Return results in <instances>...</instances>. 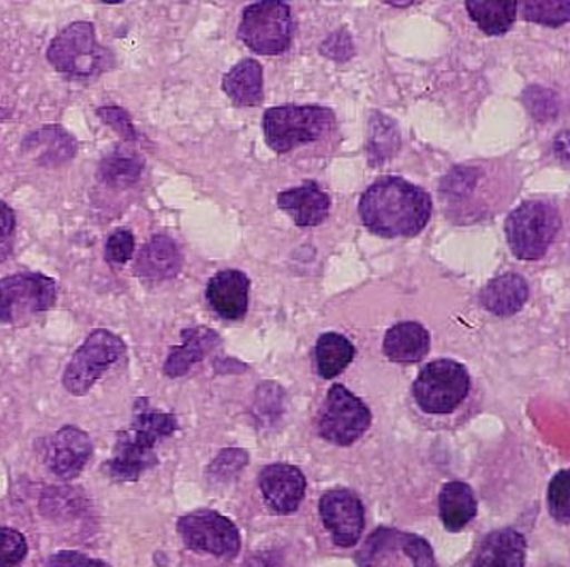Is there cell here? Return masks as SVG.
<instances>
[{
    "label": "cell",
    "instance_id": "1",
    "mask_svg": "<svg viewBox=\"0 0 570 567\" xmlns=\"http://www.w3.org/2000/svg\"><path fill=\"white\" fill-rule=\"evenodd\" d=\"M363 225L382 238H410L429 225L432 199L423 188L387 177L365 190L358 206Z\"/></svg>",
    "mask_w": 570,
    "mask_h": 567
},
{
    "label": "cell",
    "instance_id": "2",
    "mask_svg": "<svg viewBox=\"0 0 570 567\" xmlns=\"http://www.w3.org/2000/svg\"><path fill=\"white\" fill-rule=\"evenodd\" d=\"M177 429L174 414L156 412L139 400L129 431L117 435L114 457L104 465L105 474L117 483L141 479L142 474L158 465L156 442L174 435Z\"/></svg>",
    "mask_w": 570,
    "mask_h": 567
},
{
    "label": "cell",
    "instance_id": "3",
    "mask_svg": "<svg viewBox=\"0 0 570 567\" xmlns=\"http://www.w3.org/2000/svg\"><path fill=\"white\" fill-rule=\"evenodd\" d=\"M47 60L60 74L98 78L114 67V53L98 43L94 22L76 21L63 28L47 50Z\"/></svg>",
    "mask_w": 570,
    "mask_h": 567
},
{
    "label": "cell",
    "instance_id": "4",
    "mask_svg": "<svg viewBox=\"0 0 570 567\" xmlns=\"http://www.w3.org/2000/svg\"><path fill=\"white\" fill-rule=\"evenodd\" d=\"M333 126L334 113L331 108L318 105H283L269 108L263 118L267 146L279 155L292 151L296 146L323 139Z\"/></svg>",
    "mask_w": 570,
    "mask_h": 567
},
{
    "label": "cell",
    "instance_id": "5",
    "mask_svg": "<svg viewBox=\"0 0 570 567\" xmlns=\"http://www.w3.org/2000/svg\"><path fill=\"white\" fill-rule=\"evenodd\" d=\"M562 226L559 209L547 200H528L505 221L509 247L519 260H538Z\"/></svg>",
    "mask_w": 570,
    "mask_h": 567
},
{
    "label": "cell",
    "instance_id": "6",
    "mask_svg": "<svg viewBox=\"0 0 570 567\" xmlns=\"http://www.w3.org/2000/svg\"><path fill=\"white\" fill-rule=\"evenodd\" d=\"M127 346L110 330L98 328L76 350L63 371V388L76 397L88 394L101 376L126 356Z\"/></svg>",
    "mask_w": 570,
    "mask_h": 567
},
{
    "label": "cell",
    "instance_id": "7",
    "mask_svg": "<svg viewBox=\"0 0 570 567\" xmlns=\"http://www.w3.org/2000/svg\"><path fill=\"white\" fill-rule=\"evenodd\" d=\"M292 9L282 0L256 2L242 14L238 38L261 56L286 52L292 44Z\"/></svg>",
    "mask_w": 570,
    "mask_h": 567
},
{
    "label": "cell",
    "instance_id": "8",
    "mask_svg": "<svg viewBox=\"0 0 570 567\" xmlns=\"http://www.w3.org/2000/svg\"><path fill=\"white\" fill-rule=\"evenodd\" d=\"M470 394L466 368L452 359L430 362L420 371L413 397L420 409L433 416L454 412Z\"/></svg>",
    "mask_w": 570,
    "mask_h": 567
},
{
    "label": "cell",
    "instance_id": "9",
    "mask_svg": "<svg viewBox=\"0 0 570 567\" xmlns=\"http://www.w3.org/2000/svg\"><path fill=\"white\" fill-rule=\"evenodd\" d=\"M57 301V284L40 272L16 273L0 280V324L16 325L49 311Z\"/></svg>",
    "mask_w": 570,
    "mask_h": 567
},
{
    "label": "cell",
    "instance_id": "10",
    "mask_svg": "<svg viewBox=\"0 0 570 567\" xmlns=\"http://www.w3.org/2000/svg\"><path fill=\"white\" fill-rule=\"evenodd\" d=\"M368 407L343 385H334L318 414V432L326 441L350 446L358 441L371 428Z\"/></svg>",
    "mask_w": 570,
    "mask_h": 567
},
{
    "label": "cell",
    "instance_id": "11",
    "mask_svg": "<svg viewBox=\"0 0 570 567\" xmlns=\"http://www.w3.org/2000/svg\"><path fill=\"white\" fill-rule=\"evenodd\" d=\"M178 535L189 549L216 557H234L240 550V534L232 519L216 511H197L181 516Z\"/></svg>",
    "mask_w": 570,
    "mask_h": 567
},
{
    "label": "cell",
    "instance_id": "12",
    "mask_svg": "<svg viewBox=\"0 0 570 567\" xmlns=\"http://www.w3.org/2000/svg\"><path fill=\"white\" fill-rule=\"evenodd\" d=\"M41 458L53 476L60 480H72L85 470L94 455V442L81 429L63 426L50 438L43 439Z\"/></svg>",
    "mask_w": 570,
    "mask_h": 567
},
{
    "label": "cell",
    "instance_id": "13",
    "mask_svg": "<svg viewBox=\"0 0 570 567\" xmlns=\"http://www.w3.org/2000/svg\"><path fill=\"white\" fill-rule=\"evenodd\" d=\"M321 518L340 547L355 546L365 527V509L358 496L346 489H334L321 499Z\"/></svg>",
    "mask_w": 570,
    "mask_h": 567
},
{
    "label": "cell",
    "instance_id": "14",
    "mask_svg": "<svg viewBox=\"0 0 570 567\" xmlns=\"http://www.w3.org/2000/svg\"><path fill=\"white\" fill-rule=\"evenodd\" d=\"M259 486L267 506L278 515H289L301 508L304 501V474L293 465L276 464L264 468L259 476Z\"/></svg>",
    "mask_w": 570,
    "mask_h": 567
},
{
    "label": "cell",
    "instance_id": "15",
    "mask_svg": "<svg viewBox=\"0 0 570 567\" xmlns=\"http://www.w3.org/2000/svg\"><path fill=\"white\" fill-rule=\"evenodd\" d=\"M250 280L240 270H222L212 277L206 288V299L213 310L225 320H240L248 310Z\"/></svg>",
    "mask_w": 570,
    "mask_h": 567
},
{
    "label": "cell",
    "instance_id": "16",
    "mask_svg": "<svg viewBox=\"0 0 570 567\" xmlns=\"http://www.w3.org/2000/svg\"><path fill=\"white\" fill-rule=\"evenodd\" d=\"M22 152L31 156L40 167H62L78 152L75 137L60 126H47L24 137Z\"/></svg>",
    "mask_w": 570,
    "mask_h": 567
},
{
    "label": "cell",
    "instance_id": "17",
    "mask_svg": "<svg viewBox=\"0 0 570 567\" xmlns=\"http://www.w3.org/2000/svg\"><path fill=\"white\" fill-rule=\"evenodd\" d=\"M279 209L286 210L301 228L321 225L330 216L331 199L314 181L289 188L278 196Z\"/></svg>",
    "mask_w": 570,
    "mask_h": 567
},
{
    "label": "cell",
    "instance_id": "18",
    "mask_svg": "<svg viewBox=\"0 0 570 567\" xmlns=\"http://www.w3.org/2000/svg\"><path fill=\"white\" fill-rule=\"evenodd\" d=\"M181 270V253L177 243L165 235H155L141 248L134 272L142 279L168 280L174 279Z\"/></svg>",
    "mask_w": 570,
    "mask_h": 567
},
{
    "label": "cell",
    "instance_id": "19",
    "mask_svg": "<svg viewBox=\"0 0 570 567\" xmlns=\"http://www.w3.org/2000/svg\"><path fill=\"white\" fill-rule=\"evenodd\" d=\"M527 538L514 528H500L487 535L473 567H524Z\"/></svg>",
    "mask_w": 570,
    "mask_h": 567
},
{
    "label": "cell",
    "instance_id": "20",
    "mask_svg": "<svg viewBox=\"0 0 570 567\" xmlns=\"http://www.w3.org/2000/svg\"><path fill=\"white\" fill-rule=\"evenodd\" d=\"M181 340H184V344L174 347L167 362H165L164 372L168 378L187 375L194 365L203 361L219 344L218 334L204 327L181 330Z\"/></svg>",
    "mask_w": 570,
    "mask_h": 567
},
{
    "label": "cell",
    "instance_id": "21",
    "mask_svg": "<svg viewBox=\"0 0 570 567\" xmlns=\"http://www.w3.org/2000/svg\"><path fill=\"white\" fill-rule=\"evenodd\" d=\"M384 354L393 362L413 365L429 354L430 336L426 328L416 321L394 325L384 337Z\"/></svg>",
    "mask_w": 570,
    "mask_h": 567
},
{
    "label": "cell",
    "instance_id": "22",
    "mask_svg": "<svg viewBox=\"0 0 570 567\" xmlns=\"http://www.w3.org/2000/svg\"><path fill=\"white\" fill-rule=\"evenodd\" d=\"M530 298V288L527 280L518 273H504L490 280L480 295V301L485 310L497 317H511L522 310Z\"/></svg>",
    "mask_w": 570,
    "mask_h": 567
},
{
    "label": "cell",
    "instance_id": "23",
    "mask_svg": "<svg viewBox=\"0 0 570 567\" xmlns=\"http://www.w3.org/2000/svg\"><path fill=\"white\" fill-rule=\"evenodd\" d=\"M223 91L238 107H257L263 103V67L257 60L244 59L223 78Z\"/></svg>",
    "mask_w": 570,
    "mask_h": 567
},
{
    "label": "cell",
    "instance_id": "24",
    "mask_svg": "<svg viewBox=\"0 0 570 567\" xmlns=\"http://www.w3.org/2000/svg\"><path fill=\"white\" fill-rule=\"evenodd\" d=\"M473 489L464 483H448L439 496V513L449 531H461L476 516Z\"/></svg>",
    "mask_w": 570,
    "mask_h": 567
},
{
    "label": "cell",
    "instance_id": "25",
    "mask_svg": "<svg viewBox=\"0 0 570 567\" xmlns=\"http://www.w3.org/2000/svg\"><path fill=\"white\" fill-rule=\"evenodd\" d=\"M466 9L478 28L489 37L508 33L518 16V2L514 0H468Z\"/></svg>",
    "mask_w": 570,
    "mask_h": 567
},
{
    "label": "cell",
    "instance_id": "26",
    "mask_svg": "<svg viewBox=\"0 0 570 567\" xmlns=\"http://www.w3.org/2000/svg\"><path fill=\"white\" fill-rule=\"evenodd\" d=\"M353 358H355V347L340 334H324L315 344L317 371L326 380L345 371L352 365Z\"/></svg>",
    "mask_w": 570,
    "mask_h": 567
},
{
    "label": "cell",
    "instance_id": "27",
    "mask_svg": "<svg viewBox=\"0 0 570 567\" xmlns=\"http://www.w3.org/2000/svg\"><path fill=\"white\" fill-rule=\"evenodd\" d=\"M145 161L132 152L114 151L98 165V178L108 187L129 188L141 178Z\"/></svg>",
    "mask_w": 570,
    "mask_h": 567
},
{
    "label": "cell",
    "instance_id": "28",
    "mask_svg": "<svg viewBox=\"0 0 570 567\" xmlns=\"http://www.w3.org/2000/svg\"><path fill=\"white\" fill-rule=\"evenodd\" d=\"M397 540H400V531L391 530V528H379L365 541V546L360 550L356 560L365 567L377 566L385 554L397 549Z\"/></svg>",
    "mask_w": 570,
    "mask_h": 567
},
{
    "label": "cell",
    "instance_id": "29",
    "mask_svg": "<svg viewBox=\"0 0 570 567\" xmlns=\"http://www.w3.org/2000/svg\"><path fill=\"white\" fill-rule=\"evenodd\" d=\"M569 2H522V16L544 27H562L569 21Z\"/></svg>",
    "mask_w": 570,
    "mask_h": 567
},
{
    "label": "cell",
    "instance_id": "30",
    "mask_svg": "<svg viewBox=\"0 0 570 567\" xmlns=\"http://www.w3.org/2000/svg\"><path fill=\"white\" fill-rule=\"evenodd\" d=\"M27 554V538L14 528L0 527V567L19 566Z\"/></svg>",
    "mask_w": 570,
    "mask_h": 567
},
{
    "label": "cell",
    "instance_id": "31",
    "mask_svg": "<svg viewBox=\"0 0 570 567\" xmlns=\"http://www.w3.org/2000/svg\"><path fill=\"white\" fill-rule=\"evenodd\" d=\"M136 250V240L129 229H117L108 236L105 245V258L110 266H124L132 258Z\"/></svg>",
    "mask_w": 570,
    "mask_h": 567
},
{
    "label": "cell",
    "instance_id": "32",
    "mask_svg": "<svg viewBox=\"0 0 570 567\" xmlns=\"http://www.w3.org/2000/svg\"><path fill=\"white\" fill-rule=\"evenodd\" d=\"M569 471H559L553 477L549 489V508L553 518L559 519L562 524H569L570 506H569Z\"/></svg>",
    "mask_w": 570,
    "mask_h": 567
},
{
    "label": "cell",
    "instance_id": "33",
    "mask_svg": "<svg viewBox=\"0 0 570 567\" xmlns=\"http://www.w3.org/2000/svg\"><path fill=\"white\" fill-rule=\"evenodd\" d=\"M98 117L101 118V122L107 123L110 129L116 130L124 140L127 142H134L139 140V132L134 127L132 118L124 110L122 107L117 105H105L97 110Z\"/></svg>",
    "mask_w": 570,
    "mask_h": 567
},
{
    "label": "cell",
    "instance_id": "34",
    "mask_svg": "<svg viewBox=\"0 0 570 567\" xmlns=\"http://www.w3.org/2000/svg\"><path fill=\"white\" fill-rule=\"evenodd\" d=\"M397 549L403 550L415 563V567H438L432 547L425 538L419 537V535L400 531Z\"/></svg>",
    "mask_w": 570,
    "mask_h": 567
},
{
    "label": "cell",
    "instance_id": "35",
    "mask_svg": "<svg viewBox=\"0 0 570 567\" xmlns=\"http://www.w3.org/2000/svg\"><path fill=\"white\" fill-rule=\"evenodd\" d=\"M47 567H111L105 560L94 559L76 550H60L50 557Z\"/></svg>",
    "mask_w": 570,
    "mask_h": 567
},
{
    "label": "cell",
    "instance_id": "36",
    "mask_svg": "<svg viewBox=\"0 0 570 567\" xmlns=\"http://www.w3.org/2000/svg\"><path fill=\"white\" fill-rule=\"evenodd\" d=\"M16 231V215L14 210L8 203L0 200V236H8L14 238Z\"/></svg>",
    "mask_w": 570,
    "mask_h": 567
},
{
    "label": "cell",
    "instance_id": "37",
    "mask_svg": "<svg viewBox=\"0 0 570 567\" xmlns=\"http://www.w3.org/2000/svg\"><path fill=\"white\" fill-rule=\"evenodd\" d=\"M12 248H14V238L0 236V262H4L6 258L12 253Z\"/></svg>",
    "mask_w": 570,
    "mask_h": 567
},
{
    "label": "cell",
    "instance_id": "38",
    "mask_svg": "<svg viewBox=\"0 0 570 567\" xmlns=\"http://www.w3.org/2000/svg\"><path fill=\"white\" fill-rule=\"evenodd\" d=\"M9 117H11V110L0 107V122H4Z\"/></svg>",
    "mask_w": 570,
    "mask_h": 567
}]
</instances>
